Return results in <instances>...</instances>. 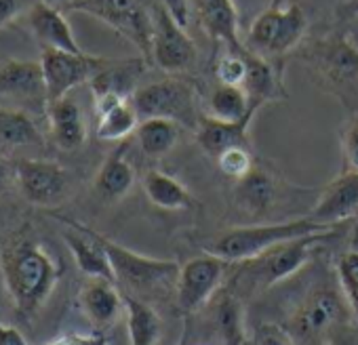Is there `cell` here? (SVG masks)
Masks as SVG:
<instances>
[{
  "label": "cell",
  "instance_id": "cell-1",
  "mask_svg": "<svg viewBox=\"0 0 358 345\" xmlns=\"http://www.w3.org/2000/svg\"><path fill=\"white\" fill-rule=\"evenodd\" d=\"M0 274L20 320L34 318L64 276L59 257L34 234L11 238L0 253Z\"/></svg>",
  "mask_w": 358,
  "mask_h": 345
},
{
  "label": "cell",
  "instance_id": "cell-2",
  "mask_svg": "<svg viewBox=\"0 0 358 345\" xmlns=\"http://www.w3.org/2000/svg\"><path fill=\"white\" fill-rule=\"evenodd\" d=\"M335 228H339V226H324V223L312 221L310 217L276 221V223L241 226V228H230L228 232L215 236L207 244V253L217 255L230 263H234V261L241 263V261H247V259H253V257L266 253L268 249H272L280 242L310 236L316 232H329Z\"/></svg>",
  "mask_w": 358,
  "mask_h": 345
},
{
  "label": "cell",
  "instance_id": "cell-3",
  "mask_svg": "<svg viewBox=\"0 0 358 345\" xmlns=\"http://www.w3.org/2000/svg\"><path fill=\"white\" fill-rule=\"evenodd\" d=\"M339 228L329 230V232H316L310 236H301V238H293L287 242H280L272 249H268L266 253L241 261L243 270H241V278L253 286V288H270L287 278H291L293 274H297L312 257V253L316 251L318 244L327 242L329 238H333L337 234Z\"/></svg>",
  "mask_w": 358,
  "mask_h": 345
},
{
  "label": "cell",
  "instance_id": "cell-4",
  "mask_svg": "<svg viewBox=\"0 0 358 345\" xmlns=\"http://www.w3.org/2000/svg\"><path fill=\"white\" fill-rule=\"evenodd\" d=\"M131 103L139 120L169 118L194 131L201 122L196 108V91L188 80L182 78H162L141 85L131 95Z\"/></svg>",
  "mask_w": 358,
  "mask_h": 345
},
{
  "label": "cell",
  "instance_id": "cell-5",
  "mask_svg": "<svg viewBox=\"0 0 358 345\" xmlns=\"http://www.w3.org/2000/svg\"><path fill=\"white\" fill-rule=\"evenodd\" d=\"M306 30L308 17L297 3L287 7H268L251 24L245 45L253 53L274 61L293 51L303 41Z\"/></svg>",
  "mask_w": 358,
  "mask_h": 345
},
{
  "label": "cell",
  "instance_id": "cell-6",
  "mask_svg": "<svg viewBox=\"0 0 358 345\" xmlns=\"http://www.w3.org/2000/svg\"><path fill=\"white\" fill-rule=\"evenodd\" d=\"M93 234L110 257L116 284H122L124 288L137 291V293H152L156 288H164L177 282V274L182 265H177L175 261L154 259V257L135 253L95 230Z\"/></svg>",
  "mask_w": 358,
  "mask_h": 345
},
{
  "label": "cell",
  "instance_id": "cell-7",
  "mask_svg": "<svg viewBox=\"0 0 358 345\" xmlns=\"http://www.w3.org/2000/svg\"><path fill=\"white\" fill-rule=\"evenodd\" d=\"M70 9L108 24L112 30L129 38L145 59H152V0H76Z\"/></svg>",
  "mask_w": 358,
  "mask_h": 345
},
{
  "label": "cell",
  "instance_id": "cell-8",
  "mask_svg": "<svg viewBox=\"0 0 358 345\" xmlns=\"http://www.w3.org/2000/svg\"><path fill=\"white\" fill-rule=\"evenodd\" d=\"M152 61L169 74L188 72L194 68L199 59L194 41L188 36L184 26L177 24L160 0H152Z\"/></svg>",
  "mask_w": 358,
  "mask_h": 345
},
{
  "label": "cell",
  "instance_id": "cell-9",
  "mask_svg": "<svg viewBox=\"0 0 358 345\" xmlns=\"http://www.w3.org/2000/svg\"><path fill=\"white\" fill-rule=\"evenodd\" d=\"M230 261L217 257V255H199L186 261L179 267L175 293H177V305L186 314L199 311L205 307L220 291L226 274H228Z\"/></svg>",
  "mask_w": 358,
  "mask_h": 345
},
{
  "label": "cell",
  "instance_id": "cell-10",
  "mask_svg": "<svg viewBox=\"0 0 358 345\" xmlns=\"http://www.w3.org/2000/svg\"><path fill=\"white\" fill-rule=\"evenodd\" d=\"M106 57L89 53H70L62 49H43L41 68L45 80L47 101L66 97L72 89L91 82V78L106 66Z\"/></svg>",
  "mask_w": 358,
  "mask_h": 345
},
{
  "label": "cell",
  "instance_id": "cell-11",
  "mask_svg": "<svg viewBox=\"0 0 358 345\" xmlns=\"http://www.w3.org/2000/svg\"><path fill=\"white\" fill-rule=\"evenodd\" d=\"M13 175L22 196L36 207H53L62 203L70 188L68 168L53 160H17Z\"/></svg>",
  "mask_w": 358,
  "mask_h": 345
},
{
  "label": "cell",
  "instance_id": "cell-12",
  "mask_svg": "<svg viewBox=\"0 0 358 345\" xmlns=\"http://www.w3.org/2000/svg\"><path fill=\"white\" fill-rule=\"evenodd\" d=\"M345 299H341V295H337L333 288L320 286L314 288L303 303L299 305V309L295 311L291 324H293V332L301 339H322L324 335H329L333 328H337L343 318H345ZM350 309V307H348Z\"/></svg>",
  "mask_w": 358,
  "mask_h": 345
},
{
  "label": "cell",
  "instance_id": "cell-13",
  "mask_svg": "<svg viewBox=\"0 0 358 345\" xmlns=\"http://www.w3.org/2000/svg\"><path fill=\"white\" fill-rule=\"evenodd\" d=\"M308 217L324 226H345L350 219L358 217V172L341 170L331 179Z\"/></svg>",
  "mask_w": 358,
  "mask_h": 345
},
{
  "label": "cell",
  "instance_id": "cell-14",
  "mask_svg": "<svg viewBox=\"0 0 358 345\" xmlns=\"http://www.w3.org/2000/svg\"><path fill=\"white\" fill-rule=\"evenodd\" d=\"M55 217L68 226V230L62 236H64V242L70 249L78 270L89 278H103V280L116 282L110 257H108L106 249L101 247V242L95 238L93 230L74 219L62 217V215H55Z\"/></svg>",
  "mask_w": 358,
  "mask_h": 345
},
{
  "label": "cell",
  "instance_id": "cell-15",
  "mask_svg": "<svg viewBox=\"0 0 358 345\" xmlns=\"http://www.w3.org/2000/svg\"><path fill=\"white\" fill-rule=\"evenodd\" d=\"M308 59L333 82L358 78V47L345 34H333L318 41L308 53Z\"/></svg>",
  "mask_w": 358,
  "mask_h": 345
},
{
  "label": "cell",
  "instance_id": "cell-16",
  "mask_svg": "<svg viewBox=\"0 0 358 345\" xmlns=\"http://www.w3.org/2000/svg\"><path fill=\"white\" fill-rule=\"evenodd\" d=\"M203 32L222 43L226 49H241L245 43L238 36V9L234 0H190Z\"/></svg>",
  "mask_w": 358,
  "mask_h": 345
},
{
  "label": "cell",
  "instance_id": "cell-17",
  "mask_svg": "<svg viewBox=\"0 0 358 345\" xmlns=\"http://www.w3.org/2000/svg\"><path fill=\"white\" fill-rule=\"evenodd\" d=\"M78 305L87 320L97 328H110L124 311V297L116 291V282L91 278L78 293Z\"/></svg>",
  "mask_w": 358,
  "mask_h": 345
},
{
  "label": "cell",
  "instance_id": "cell-18",
  "mask_svg": "<svg viewBox=\"0 0 358 345\" xmlns=\"http://www.w3.org/2000/svg\"><path fill=\"white\" fill-rule=\"evenodd\" d=\"M28 26L32 30V34L36 36V41L43 45V49H62V51H70V53H85L78 45V41L74 38V32L66 20V15L62 13V9L51 7L43 0L28 11Z\"/></svg>",
  "mask_w": 358,
  "mask_h": 345
},
{
  "label": "cell",
  "instance_id": "cell-19",
  "mask_svg": "<svg viewBox=\"0 0 358 345\" xmlns=\"http://www.w3.org/2000/svg\"><path fill=\"white\" fill-rule=\"evenodd\" d=\"M47 116L51 126V137L64 152H74L87 141V122L76 99L70 95L47 101Z\"/></svg>",
  "mask_w": 358,
  "mask_h": 345
},
{
  "label": "cell",
  "instance_id": "cell-20",
  "mask_svg": "<svg viewBox=\"0 0 358 345\" xmlns=\"http://www.w3.org/2000/svg\"><path fill=\"white\" fill-rule=\"evenodd\" d=\"M97 126L95 135L101 141H122L139 126V116L131 99L118 95H99L95 97Z\"/></svg>",
  "mask_w": 358,
  "mask_h": 345
},
{
  "label": "cell",
  "instance_id": "cell-21",
  "mask_svg": "<svg viewBox=\"0 0 358 345\" xmlns=\"http://www.w3.org/2000/svg\"><path fill=\"white\" fill-rule=\"evenodd\" d=\"M145 72V59L133 57V59H108L106 66L91 78V91L93 97L99 95H118L124 99H131V95L139 87V78Z\"/></svg>",
  "mask_w": 358,
  "mask_h": 345
},
{
  "label": "cell",
  "instance_id": "cell-22",
  "mask_svg": "<svg viewBox=\"0 0 358 345\" xmlns=\"http://www.w3.org/2000/svg\"><path fill=\"white\" fill-rule=\"evenodd\" d=\"M0 97H17V99H36L45 97V80L41 61L9 59L0 64Z\"/></svg>",
  "mask_w": 358,
  "mask_h": 345
},
{
  "label": "cell",
  "instance_id": "cell-23",
  "mask_svg": "<svg viewBox=\"0 0 358 345\" xmlns=\"http://www.w3.org/2000/svg\"><path fill=\"white\" fill-rule=\"evenodd\" d=\"M234 198L245 213L255 217L266 215L278 200V182L266 168L255 166L247 177L236 182Z\"/></svg>",
  "mask_w": 358,
  "mask_h": 345
},
{
  "label": "cell",
  "instance_id": "cell-24",
  "mask_svg": "<svg viewBox=\"0 0 358 345\" xmlns=\"http://www.w3.org/2000/svg\"><path fill=\"white\" fill-rule=\"evenodd\" d=\"M243 89L255 108H262L268 101L285 97L282 76L274 68L272 59L253 53L249 47H247V80Z\"/></svg>",
  "mask_w": 358,
  "mask_h": 345
},
{
  "label": "cell",
  "instance_id": "cell-25",
  "mask_svg": "<svg viewBox=\"0 0 358 345\" xmlns=\"http://www.w3.org/2000/svg\"><path fill=\"white\" fill-rule=\"evenodd\" d=\"M253 118L241 120V122H224L211 116H201V122L196 126V141L203 147L205 154L217 158L222 152L236 147V145H249V124Z\"/></svg>",
  "mask_w": 358,
  "mask_h": 345
},
{
  "label": "cell",
  "instance_id": "cell-26",
  "mask_svg": "<svg viewBox=\"0 0 358 345\" xmlns=\"http://www.w3.org/2000/svg\"><path fill=\"white\" fill-rule=\"evenodd\" d=\"M135 184V168L127 160V145H118L108 154L95 175V192L106 200L124 198Z\"/></svg>",
  "mask_w": 358,
  "mask_h": 345
},
{
  "label": "cell",
  "instance_id": "cell-27",
  "mask_svg": "<svg viewBox=\"0 0 358 345\" xmlns=\"http://www.w3.org/2000/svg\"><path fill=\"white\" fill-rule=\"evenodd\" d=\"M211 324L220 339V345H245V311L236 295L228 291H217L215 301L211 299Z\"/></svg>",
  "mask_w": 358,
  "mask_h": 345
},
{
  "label": "cell",
  "instance_id": "cell-28",
  "mask_svg": "<svg viewBox=\"0 0 358 345\" xmlns=\"http://www.w3.org/2000/svg\"><path fill=\"white\" fill-rule=\"evenodd\" d=\"M143 192L148 200L164 211H182V209H192L196 205L194 196L179 184L173 175L160 170V168H150L143 175Z\"/></svg>",
  "mask_w": 358,
  "mask_h": 345
},
{
  "label": "cell",
  "instance_id": "cell-29",
  "mask_svg": "<svg viewBox=\"0 0 358 345\" xmlns=\"http://www.w3.org/2000/svg\"><path fill=\"white\" fill-rule=\"evenodd\" d=\"M124 314L129 345H158L162 335V320L152 305L133 295H124Z\"/></svg>",
  "mask_w": 358,
  "mask_h": 345
},
{
  "label": "cell",
  "instance_id": "cell-30",
  "mask_svg": "<svg viewBox=\"0 0 358 345\" xmlns=\"http://www.w3.org/2000/svg\"><path fill=\"white\" fill-rule=\"evenodd\" d=\"M257 110L259 108L249 101V95L243 87L217 85L207 99V116L224 122H241L253 118Z\"/></svg>",
  "mask_w": 358,
  "mask_h": 345
},
{
  "label": "cell",
  "instance_id": "cell-31",
  "mask_svg": "<svg viewBox=\"0 0 358 345\" xmlns=\"http://www.w3.org/2000/svg\"><path fill=\"white\" fill-rule=\"evenodd\" d=\"M179 126L169 118H145V120H139V126H137V143L141 147V152L148 156V158H162L166 156L177 139H179Z\"/></svg>",
  "mask_w": 358,
  "mask_h": 345
},
{
  "label": "cell",
  "instance_id": "cell-32",
  "mask_svg": "<svg viewBox=\"0 0 358 345\" xmlns=\"http://www.w3.org/2000/svg\"><path fill=\"white\" fill-rule=\"evenodd\" d=\"M43 135L34 120L17 110H0V149L36 147Z\"/></svg>",
  "mask_w": 358,
  "mask_h": 345
},
{
  "label": "cell",
  "instance_id": "cell-33",
  "mask_svg": "<svg viewBox=\"0 0 358 345\" xmlns=\"http://www.w3.org/2000/svg\"><path fill=\"white\" fill-rule=\"evenodd\" d=\"M337 280L341 295L358 324V253L348 251L337 259Z\"/></svg>",
  "mask_w": 358,
  "mask_h": 345
},
{
  "label": "cell",
  "instance_id": "cell-34",
  "mask_svg": "<svg viewBox=\"0 0 358 345\" xmlns=\"http://www.w3.org/2000/svg\"><path fill=\"white\" fill-rule=\"evenodd\" d=\"M215 76L220 85L243 87L247 80V45L241 49H226L215 64Z\"/></svg>",
  "mask_w": 358,
  "mask_h": 345
},
{
  "label": "cell",
  "instance_id": "cell-35",
  "mask_svg": "<svg viewBox=\"0 0 358 345\" xmlns=\"http://www.w3.org/2000/svg\"><path fill=\"white\" fill-rule=\"evenodd\" d=\"M215 160H217V166H220V170L224 172V175H226L228 179H234V182L247 177L249 172L255 168L253 156H251V152H249L247 145L230 147V149L222 152Z\"/></svg>",
  "mask_w": 358,
  "mask_h": 345
},
{
  "label": "cell",
  "instance_id": "cell-36",
  "mask_svg": "<svg viewBox=\"0 0 358 345\" xmlns=\"http://www.w3.org/2000/svg\"><path fill=\"white\" fill-rule=\"evenodd\" d=\"M341 152H343V170L358 172V118H354L343 131Z\"/></svg>",
  "mask_w": 358,
  "mask_h": 345
},
{
  "label": "cell",
  "instance_id": "cell-37",
  "mask_svg": "<svg viewBox=\"0 0 358 345\" xmlns=\"http://www.w3.org/2000/svg\"><path fill=\"white\" fill-rule=\"evenodd\" d=\"M38 0H0V26H7L17 15L28 13Z\"/></svg>",
  "mask_w": 358,
  "mask_h": 345
},
{
  "label": "cell",
  "instance_id": "cell-38",
  "mask_svg": "<svg viewBox=\"0 0 358 345\" xmlns=\"http://www.w3.org/2000/svg\"><path fill=\"white\" fill-rule=\"evenodd\" d=\"M160 3L166 7V11L177 20L179 26L188 28L190 24V15H192V9H190V0H160Z\"/></svg>",
  "mask_w": 358,
  "mask_h": 345
},
{
  "label": "cell",
  "instance_id": "cell-39",
  "mask_svg": "<svg viewBox=\"0 0 358 345\" xmlns=\"http://www.w3.org/2000/svg\"><path fill=\"white\" fill-rule=\"evenodd\" d=\"M103 341V337L99 332L95 335H78V332H70V335H62L55 341L47 343V345H99Z\"/></svg>",
  "mask_w": 358,
  "mask_h": 345
},
{
  "label": "cell",
  "instance_id": "cell-40",
  "mask_svg": "<svg viewBox=\"0 0 358 345\" xmlns=\"http://www.w3.org/2000/svg\"><path fill=\"white\" fill-rule=\"evenodd\" d=\"M257 345H295L291 335L285 330H278L274 326H266L259 335V343Z\"/></svg>",
  "mask_w": 358,
  "mask_h": 345
},
{
  "label": "cell",
  "instance_id": "cell-41",
  "mask_svg": "<svg viewBox=\"0 0 358 345\" xmlns=\"http://www.w3.org/2000/svg\"><path fill=\"white\" fill-rule=\"evenodd\" d=\"M0 345H28V341L15 326L0 322Z\"/></svg>",
  "mask_w": 358,
  "mask_h": 345
},
{
  "label": "cell",
  "instance_id": "cell-42",
  "mask_svg": "<svg viewBox=\"0 0 358 345\" xmlns=\"http://www.w3.org/2000/svg\"><path fill=\"white\" fill-rule=\"evenodd\" d=\"M11 177H15L13 175V168H9V164L3 158H0V192H5L9 188Z\"/></svg>",
  "mask_w": 358,
  "mask_h": 345
},
{
  "label": "cell",
  "instance_id": "cell-43",
  "mask_svg": "<svg viewBox=\"0 0 358 345\" xmlns=\"http://www.w3.org/2000/svg\"><path fill=\"white\" fill-rule=\"evenodd\" d=\"M337 15L341 20H350V17L358 15V0H345L341 7H337Z\"/></svg>",
  "mask_w": 358,
  "mask_h": 345
},
{
  "label": "cell",
  "instance_id": "cell-44",
  "mask_svg": "<svg viewBox=\"0 0 358 345\" xmlns=\"http://www.w3.org/2000/svg\"><path fill=\"white\" fill-rule=\"evenodd\" d=\"M350 251H356L358 253V219L354 221L352 232H350Z\"/></svg>",
  "mask_w": 358,
  "mask_h": 345
},
{
  "label": "cell",
  "instance_id": "cell-45",
  "mask_svg": "<svg viewBox=\"0 0 358 345\" xmlns=\"http://www.w3.org/2000/svg\"><path fill=\"white\" fill-rule=\"evenodd\" d=\"M43 3H47V5H51V7H57V9H62V7H66V9H70L76 0H43Z\"/></svg>",
  "mask_w": 358,
  "mask_h": 345
},
{
  "label": "cell",
  "instance_id": "cell-46",
  "mask_svg": "<svg viewBox=\"0 0 358 345\" xmlns=\"http://www.w3.org/2000/svg\"><path fill=\"white\" fill-rule=\"evenodd\" d=\"M295 0H270V7H287V5H293Z\"/></svg>",
  "mask_w": 358,
  "mask_h": 345
},
{
  "label": "cell",
  "instance_id": "cell-47",
  "mask_svg": "<svg viewBox=\"0 0 358 345\" xmlns=\"http://www.w3.org/2000/svg\"><path fill=\"white\" fill-rule=\"evenodd\" d=\"M99 345H108V341H106V339H103V341H101V343H99Z\"/></svg>",
  "mask_w": 358,
  "mask_h": 345
}]
</instances>
